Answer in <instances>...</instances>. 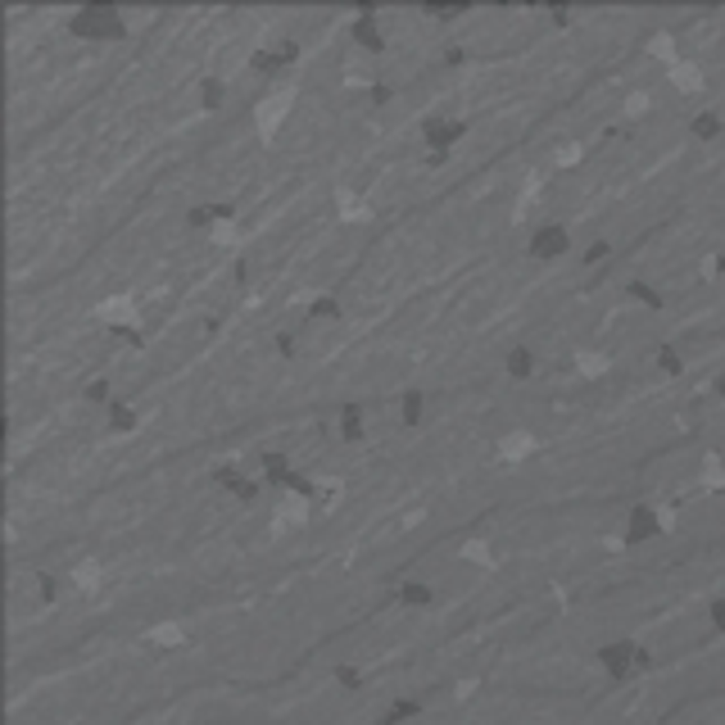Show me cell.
<instances>
[{
	"mask_svg": "<svg viewBox=\"0 0 725 725\" xmlns=\"http://www.w3.org/2000/svg\"><path fill=\"white\" fill-rule=\"evenodd\" d=\"M290 110H295V87H277V91H268V96L254 105V136H258L263 145H272V141H277V131H281V122L290 119Z\"/></svg>",
	"mask_w": 725,
	"mask_h": 725,
	"instance_id": "cell-1",
	"label": "cell"
},
{
	"mask_svg": "<svg viewBox=\"0 0 725 725\" xmlns=\"http://www.w3.org/2000/svg\"><path fill=\"white\" fill-rule=\"evenodd\" d=\"M313 499H309V485L304 489H286L277 503H272V535H290V531H304L313 521Z\"/></svg>",
	"mask_w": 725,
	"mask_h": 725,
	"instance_id": "cell-2",
	"label": "cell"
},
{
	"mask_svg": "<svg viewBox=\"0 0 725 725\" xmlns=\"http://www.w3.org/2000/svg\"><path fill=\"white\" fill-rule=\"evenodd\" d=\"M653 657L639 648V644H630V639H616V644H604L599 648V667H604L612 680H625L630 671H644Z\"/></svg>",
	"mask_w": 725,
	"mask_h": 725,
	"instance_id": "cell-3",
	"label": "cell"
},
{
	"mask_svg": "<svg viewBox=\"0 0 725 725\" xmlns=\"http://www.w3.org/2000/svg\"><path fill=\"white\" fill-rule=\"evenodd\" d=\"M96 318H100L105 327H114V331H136V327L145 322V313H141V299H136L131 290H119V295L100 299V304H96Z\"/></svg>",
	"mask_w": 725,
	"mask_h": 725,
	"instance_id": "cell-4",
	"label": "cell"
},
{
	"mask_svg": "<svg viewBox=\"0 0 725 725\" xmlns=\"http://www.w3.org/2000/svg\"><path fill=\"white\" fill-rule=\"evenodd\" d=\"M68 23L78 27V37H87V41H105V37H122L127 9H78Z\"/></svg>",
	"mask_w": 725,
	"mask_h": 725,
	"instance_id": "cell-5",
	"label": "cell"
},
{
	"mask_svg": "<svg viewBox=\"0 0 725 725\" xmlns=\"http://www.w3.org/2000/svg\"><path fill=\"white\" fill-rule=\"evenodd\" d=\"M105 581H110V572H105V562H100L96 553H87V558H78V562L68 567V585H73V594H100V590H105Z\"/></svg>",
	"mask_w": 725,
	"mask_h": 725,
	"instance_id": "cell-6",
	"label": "cell"
},
{
	"mask_svg": "<svg viewBox=\"0 0 725 725\" xmlns=\"http://www.w3.org/2000/svg\"><path fill=\"white\" fill-rule=\"evenodd\" d=\"M544 445H540V436L535 431H508L503 440H499V458L508 463V468H517V463H526V458H535Z\"/></svg>",
	"mask_w": 725,
	"mask_h": 725,
	"instance_id": "cell-7",
	"label": "cell"
},
{
	"mask_svg": "<svg viewBox=\"0 0 725 725\" xmlns=\"http://www.w3.org/2000/svg\"><path fill=\"white\" fill-rule=\"evenodd\" d=\"M145 644L159 648V653H177V648L186 644V625L173 621V616H163V621H154V625L145 630Z\"/></svg>",
	"mask_w": 725,
	"mask_h": 725,
	"instance_id": "cell-8",
	"label": "cell"
},
{
	"mask_svg": "<svg viewBox=\"0 0 725 725\" xmlns=\"http://www.w3.org/2000/svg\"><path fill=\"white\" fill-rule=\"evenodd\" d=\"M331 205H336V218H341V223H367V218H372V205L362 200L354 186H336V191H331Z\"/></svg>",
	"mask_w": 725,
	"mask_h": 725,
	"instance_id": "cell-9",
	"label": "cell"
},
{
	"mask_svg": "<svg viewBox=\"0 0 725 725\" xmlns=\"http://www.w3.org/2000/svg\"><path fill=\"white\" fill-rule=\"evenodd\" d=\"M667 82H671L676 91H685V96H699V91L708 87V78H703V68H699L694 59H680L676 68H667Z\"/></svg>",
	"mask_w": 725,
	"mask_h": 725,
	"instance_id": "cell-10",
	"label": "cell"
},
{
	"mask_svg": "<svg viewBox=\"0 0 725 725\" xmlns=\"http://www.w3.org/2000/svg\"><path fill=\"white\" fill-rule=\"evenodd\" d=\"M458 558H463L468 567H477V572H499V553H494L489 540H468V544L458 549Z\"/></svg>",
	"mask_w": 725,
	"mask_h": 725,
	"instance_id": "cell-11",
	"label": "cell"
},
{
	"mask_svg": "<svg viewBox=\"0 0 725 725\" xmlns=\"http://www.w3.org/2000/svg\"><path fill=\"white\" fill-rule=\"evenodd\" d=\"M341 494H345V481H341V477H313V481H309V499H313V508H336V503H341Z\"/></svg>",
	"mask_w": 725,
	"mask_h": 725,
	"instance_id": "cell-12",
	"label": "cell"
},
{
	"mask_svg": "<svg viewBox=\"0 0 725 725\" xmlns=\"http://www.w3.org/2000/svg\"><path fill=\"white\" fill-rule=\"evenodd\" d=\"M699 485L708 489V494H725V458L717 449H708L703 454V472H699Z\"/></svg>",
	"mask_w": 725,
	"mask_h": 725,
	"instance_id": "cell-13",
	"label": "cell"
},
{
	"mask_svg": "<svg viewBox=\"0 0 725 725\" xmlns=\"http://www.w3.org/2000/svg\"><path fill=\"white\" fill-rule=\"evenodd\" d=\"M209 241L218 245V249H236V245L245 241V227H241V218H232V214H223L214 227H209Z\"/></svg>",
	"mask_w": 725,
	"mask_h": 725,
	"instance_id": "cell-14",
	"label": "cell"
},
{
	"mask_svg": "<svg viewBox=\"0 0 725 725\" xmlns=\"http://www.w3.org/2000/svg\"><path fill=\"white\" fill-rule=\"evenodd\" d=\"M394 599H399V607H431L436 604V590L422 585V581H404V585L394 590Z\"/></svg>",
	"mask_w": 725,
	"mask_h": 725,
	"instance_id": "cell-15",
	"label": "cell"
},
{
	"mask_svg": "<svg viewBox=\"0 0 725 725\" xmlns=\"http://www.w3.org/2000/svg\"><path fill=\"white\" fill-rule=\"evenodd\" d=\"M576 372H581L585 381H599V376L612 372V359L599 354V350H581V354H576Z\"/></svg>",
	"mask_w": 725,
	"mask_h": 725,
	"instance_id": "cell-16",
	"label": "cell"
},
{
	"mask_svg": "<svg viewBox=\"0 0 725 725\" xmlns=\"http://www.w3.org/2000/svg\"><path fill=\"white\" fill-rule=\"evenodd\" d=\"M295 59V46L290 41H277L272 50H258L254 55V68H277V64H290Z\"/></svg>",
	"mask_w": 725,
	"mask_h": 725,
	"instance_id": "cell-17",
	"label": "cell"
},
{
	"mask_svg": "<svg viewBox=\"0 0 725 725\" xmlns=\"http://www.w3.org/2000/svg\"><path fill=\"white\" fill-rule=\"evenodd\" d=\"M110 431L114 436H131L136 431V413L127 404H110Z\"/></svg>",
	"mask_w": 725,
	"mask_h": 725,
	"instance_id": "cell-18",
	"label": "cell"
},
{
	"mask_svg": "<svg viewBox=\"0 0 725 725\" xmlns=\"http://www.w3.org/2000/svg\"><path fill=\"white\" fill-rule=\"evenodd\" d=\"M341 436H345V440H362V408L359 404H345V413H341Z\"/></svg>",
	"mask_w": 725,
	"mask_h": 725,
	"instance_id": "cell-19",
	"label": "cell"
},
{
	"mask_svg": "<svg viewBox=\"0 0 725 725\" xmlns=\"http://www.w3.org/2000/svg\"><path fill=\"white\" fill-rule=\"evenodd\" d=\"M581 159H585V145H576V141H567V145L553 150V168H576Z\"/></svg>",
	"mask_w": 725,
	"mask_h": 725,
	"instance_id": "cell-20",
	"label": "cell"
},
{
	"mask_svg": "<svg viewBox=\"0 0 725 725\" xmlns=\"http://www.w3.org/2000/svg\"><path fill=\"white\" fill-rule=\"evenodd\" d=\"M648 110H653V96H648V91H630V96H625V114H630V119H644Z\"/></svg>",
	"mask_w": 725,
	"mask_h": 725,
	"instance_id": "cell-21",
	"label": "cell"
},
{
	"mask_svg": "<svg viewBox=\"0 0 725 725\" xmlns=\"http://www.w3.org/2000/svg\"><path fill=\"white\" fill-rule=\"evenodd\" d=\"M399 417H404V426H417V417H422V394H417V390H413V394H404Z\"/></svg>",
	"mask_w": 725,
	"mask_h": 725,
	"instance_id": "cell-22",
	"label": "cell"
},
{
	"mask_svg": "<svg viewBox=\"0 0 725 725\" xmlns=\"http://www.w3.org/2000/svg\"><path fill=\"white\" fill-rule=\"evenodd\" d=\"M200 100H205V110H218V105H223V82H218V78H205Z\"/></svg>",
	"mask_w": 725,
	"mask_h": 725,
	"instance_id": "cell-23",
	"label": "cell"
},
{
	"mask_svg": "<svg viewBox=\"0 0 725 725\" xmlns=\"http://www.w3.org/2000/svg\"><path fill=\"white\" fill-rule=\"evenodd\" d=\"M508 372H512V376H531V354H526V350H512V354H508Z\"/></svg>",
	"mask_w": 725,
	"mask_h": 725,
	"instance_id": "cell-24",
	"label": "cell"
},
{
	"mask_svg": "<svg viewBox=\"0 0 725 725\" xmlns=\"http://www.w3.org/2000/svg\"><path fill=\"white\" fill-rule=\"evenodd\" d=\"M105 394H110L105 381H91V385H87V399H91V404H105Z\"/></svg>",
	"mask_w": 725,
	"mask_h": 725,
	"instance_id": "cell-25",
	"label": "cell"
},
{
	"mask_svg": "<svg viewBox=\"0 0 725 725\" xmlns=\"http://www.w3.org/2000/svg\"><path fill=\"white\" fill-rule=\"evenodd\" d=\"M712 625L725 635V599H717V604H712Z\"/></svg>",
	"mask_w": 725,
	"mask_h": 725,
	"instance_id": "cell-26",
	"label": "cell"
},
{
	"mask_svg": "<svg viewBox=\"0 0 725 725\" xmlns=\"http://www.w3.org/2000/svg\"><path fill=\"white\" fill-rule=\"evenodd\" d=\"M721 394H725V376H721Z\"/></svg>",
	"mask_w": 725,
	"mask_h": 725,
	"instance_id": "cell-27",
	"label": "cell"
}]
</instances>
